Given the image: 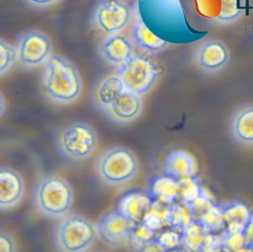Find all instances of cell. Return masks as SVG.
I'll use <instances>...</instances> for the list:
<instances>
[{"instance_id":"35","label":"cell","mask_w":253,"mask_h":252,"mask_svg":"<svg viewBox=\"0 0 253 252\" xmlns=\"http://www.w3.org/2000/svg\"><path fill=\"white\" fill-rule=\"evenodd\" d=\"M137 252H165V250L153 240L147 245H145L143 248L138 250Z\"/></svg>"},{"instance_id":"15","label":"cell","mask_w":253,"mask_h":252,"mask_svg":"<svg viewBox=\"0 0 253 252\" xmlns=\"http://www.w3.org/2000/svg\"><path fill=\"white\" fill-rule=\"evenodd\" d=\"M222 233H210L193 220L182 231V246L188 252H211L220 247Z\"/></svg>"},{"instance_id":"39","label":"cell","mask_w":253,"mask_h":252,"mask_svg":"<svg viewBox=\"0 0 253 252\" xmlns=\"http://www.w3.org/2000/svg\"><path fill=\"white\" fill-rule=\"evenodd\" d=\"M211 252H225L221 247H219L218 249H215V250H213V251H211Z\"/></svg>"},{"instance_id":"4","label":"cell","mask_w":253,"mask_h":252,"mask_svg":"<svg viewBox=\"0 0 253 252\" xmlns=\"http://www.w3.org/2000/svg\"><path fill=\"white\" fill-rule=\"evenodd\" d=\"M99 145L96 128L81 119H73L62 125L55 134L57 151L66 159L80 162L88 159Z\"/></svg>"},{"instance_id":"37","label":"cell","mask_w":253,"mask_h":252,"mask_svg":"<svg viewBox=\"0 0 253 252\" xmlns=\"http://www.w3.org/2000/svg\"><path fill=\"white\" fill-rule=\"evenodd\" d=\"M165 252H188V251L183 246H181V247H177V248H174V249L167 250Z\"/></svg>"},{"instance_id":"25","label":"cell","mask_w":253,"mask_h":252,"mask_svg":"<svg viewBox=\"0 0 253 252\" xmlns=\"http://www.w3.org/2000/svg\"><path fill=\"white\" fill-rule=\"evenodd\" d=\"M179 202L188 206L206 189L202 186L197 176H192L179 180Z\"/></svg>"},{"instance_id":"17","label":"cell","mask_w":253,"mask_h":252,"mask_svg":"<svg viewBox=\"0 0 253 252\" xmlns=\"http://www.w3.org/2000/svg\"><path fill=\"white\" fill-rule=\"evenodd\" d=\"M179 180L164 173L152 177L147 185L146 194L152 202L171 206L179 201Z\"/></svg>"},{"instance_id":"38","label":"cell","mask_w":253,"mask_h":252,"mask_svg":"<svg viewBox=\"0 0 253 252\" xmlns=\"http://www.w3.org/2000/svg\"><path fill=\"white\" fill-rule=\"evenodd\" d=\"M238 252H253V247L246 246V247H244L243 249H241V250L238 251Z\"/></svg>"},{"instance_id":"14","label":"cell","mask_w":253,"mask_h":252,"mask_svg":"<svg viewBox=\"0 0 253 252\" xmlns=\"http://www.w3.org/2000/svg\"><path fill=\"white\" fill-rule=\"evenodd\" d=\"M125 90L126 87L117 71L105 73L93 85L92 102L98 109L106 111Z\"/></svg>"},{"instance_id":"31","label":"cell","mask_w":253,"mask_h":252,"mask_svg":"<svg viewBox=\"0 0 253 252\" xmlns=\"http://www.w3.org/2000/svg\"><path fill=\"white\" fill-rule=\"evenodd\" d=\"M214 204H216L214 199L205 190L195 201L188 205L192 212L193 219H195L197 216H199L202 212H204L206 210H208Z\"/></svg>"},{"instance_id":"3","label":"cell","mask_w":253,"mask_h":252,"mask_svg":"<svg viewBox=\"0 0 253 252\" xmlns=\"http://www.w3.org/2000/svg\"><path fill=\"white\" fill-rule=\"evenodd\" d=\"M94 171L104 185L122 187L136 177L139 171V161L129 147L113 144L105 147L96 156Z\"/></svg>"},{"instance_id":"13","label":"cell","mask_w":253,"mask_h":252,"mask_svg":"<svg viewBox=\"0 0 253 252\" xmlns=\"http://www.w3.org/2000/svg\"><path fill=\"white\" fill-rule=\"evenodd\" d=\"M142 110V96L126 89L105 112L114 123L127 125L136 121Z\"/></svg>"},{"instance_id":"24","label":"cell","mask_w":253,"mask_h":252,"mask_svg":"<svg viewBox=\"0 0 253 252\" xmlns=\"http://www.w3.org/2000/svg\"><path fill=\"white\" fill-rule=\"evenodd\" d=\"M244 12V0H220L219 14L212 21L220 25L233 24L243 16Z\"/></svg>"},{"instance_id":"28","label":"cell","mask_w":253,"mask_h":252,"mask_svg":"<svg viewBox=\"0 0 253 252\" xmlns=\"http://www.w3.org/2000/svg\"><path fill=\"white\" fill-rule=\"evenodd\" d=\"M154 241L165 251L182 246V230L167 226L156 232Z\"/></svg>"},{"instance_id":"21","label":"cell","mask_w":253,"mask_h":252,"mask_svg":"<svg viewBox=\"0 0 253 252\" xmlns=\"http://www.w3.org/2000/svg\"><path fill=\"white\" fill-rule=\"evenodd\" d=\"M166 173L177 180L196 176L197 165L193 156L184 150H175L165 160Z\"/></svg>"},{"instance_id":"29","label":"cell","mask_w":253,"mask_h":252,"mask_svg":"<svg viewBox=\"0 0 253 252\" xmlns=\"http://www.w3.org/2000/svg\"><path fill=\"white\" fill-rule=\"evenodd\" d=\"M16 63L14 45L0 38V76L6 74Z\"/></svg>"},{"instance_id":"26","label":"cell","mask_w":253,"mask_h":252,"mask_svg":"<svg viewBox=\"0 0 253 252\" xmlns=\"http://www.w3.org/2000/svg\"><path fill=\"white\" fill-rule=\"evenodd\" d=\"M193 220L192 212L187 205L177 202L169 206V226L183 231Z\"/></svg>"},{"instance_id":"16","label":"cell","mask_w":253,"mask_h":252,"mask_svg":"<svg viewBox=\"0 0 253 252\" xmlns=\"http://www.w3.org/2000/svg\"><path fill=\"white\" fill-rule=\"evenodd\" d=\"M228 129L235 142L253 145V104L241 105L232 112Z\"/></svg>"},{"instance_id":"7","label":"cell","mask_w":253,"mask_h":252,"mask_svg":"<svg viewBox=\"0 0 253 252\" xmlns=\"http://www.w3.org/2000/svg\"><path fill=\"white\" fill-rule=\"evenodd\" d=\"M131 7L125 0H99L90 14L92 29L104 36L121 34L130 23Z\"/></svg>"},{"instance_id":"23","label":"cell","mask_w":253,"mask_h":252,"mask_svg":"<svg viewBox=\"0 0 253 252\" xmlns=\"http://www.w3.org/2000/svg\"><path fill=\"white\" fill-rule=\"evenodd\" d=\"M142 223L155 232L169 226V206L158 202H152L143 217Z\"/></svg>"},{"instance_id":"5","label":"cell","mask_w":253,"mask_h":252,"mask_svg":"<svg viewBox=\"0 0 253 252\" xmlns=\"http://www.w3.org/2000/svg\"><path fill=\"white\" fill-rule=\"evenodd\" d=\"M98 236V226L77 213L60 217L53 228V241L58 252H86Z\"/></svg>"},{"instance_id":"10","label":"cell","mask_w":253,"mask_h":252,"mask_svg":"<svg viewBox=\"0 0 253 252\" xmlns=\"http://www.w3.org/2000/svg\"><path fill=\"white\" fill-rule=\"evenodd\" d=\"M136 223L128 219L120 210L105 214L98 226V234L102 240L111 245H122L127 242L130 231Z\"/></svg>"},{"instance_id":"36","label":"cell","mask_w":253,"mask_h":252,"mask_svg":"<svg viewBox=\"0 0 253 252\" xmlns=\"http://www.w3.org/2000/svg\"><path fill=\"white\" fill-rule=\"evenodd\" d=\"M5 110H6V101L3 94L0 91V118L4 115Z\"/></svg>"},{"instance_id":"6","label":"cell","mask_w":253,"mask_h":252,"mask_svg":"<svg viewBox=\"0 0 253 252\" xmlns=\"http://www.w3.org/2000/svg\"><path fill=\"white\" fill-rule=\"evenodd\" d=\"M16 63L18 66L35 69L44 65L52 56V41L44 32L38 29H28L16 39Z\"/></svg>"},{"instance_id":"22","label":"cell","mask_w":253,"mask_h":252,"mask_svg":"<svg viewBox=\"0 0 253 252\" xmlns=\"http://www.w3.org/2000/svg\"><path fill=\"white\" fill-rule=\"evenodd\" d=\"M206 231L212 234L222 233L225 229V220L219 204H214L195 219Z\"/></svg>"},{"instance_id":"12","label":"cell","mask_w":253,"mask_h":252,"mask_svg":"<svg viewBox=\"0 0 253 252\" xmlns=\"http://www.w3.org/2000/svg\"><path fill=\"white\" fill-rule=\"evenodd\" d=\"M97 49L99 56L107 64L117 68L126 64L134 54L130 40L121 34L105 37Z\"/></svg>"},{"instance_id":"27","label":"cell","mask_w":253,"mask_h":252,"mask_svg":"<svg viewBox=\"0 0 253 252\" xmlns=\"http://www.w3.org/2000/svg\"><path fill=\"white\" fill-rule=\"evenodd\" d=\"M155 234L156 232L154 230L150 229L144 223L139 222L133 226L132 230L130 231L127 242L129 243L130 247L137 252L145 245L153 241Z\"/></svg>"},{"instance_id":"1","label":"cell","mask_w":253,"mask_h":252,"mask_svg":"<svg viewBox=\"0 0 253 252\" xmlns=\"http://www.w3.org/2000/svg\"><path fill=\"white\" fill-rule=\"evenodd\" d=\"M40 89L47 101L68 105L80 97L83 82L77 66L71 60L59 54H52L42 72Z\"/></svg>"},{"instance_id":"33","label":"cell","mask_w":253,"mask_h":252,"mask_svg":"<svg viewBox=\"0 0 253 252\" xmlns=\"http://www.w3.org/2000/svg\"><path fill=\"white\" fill-rule=\"evenodd\" d=\"M22 1L29 8H32L35 10H42L54 5L59 0H22Z\"/></svg>"},{"instance_id":"11","label":"cell","mask_w":253,"mask_h":252,"mask_svg":"<svg viewBox=\"0 0 253 252\" xmlns=\"http://www.w3.org/2000/svg\"><path fill=\"white\" fill-rule=\"evenodd\" d=\"M26 183L22 174L9 165H0V210H10L23 200Z\"/></svg>"},{"instance_id":"40","label":"cell","mask_w":253,"mask_h":252,"mask_svg":"<svg viewBox=\"0 0 253 252\" xmlns=\"http://www.w3.org/2000/svg\"><path fill=\"white\" fill-rule=\"evenodd\" d=\"M99 252H103V251H99Z\"/></svg>"},{"instance_id":"18","label":"cell","mask_w":253,"mask_h":252,"mask_svg":"<svg viewBox=\"0 0 253 252\" xmlns=\"http://www.w3.org/2000/svg\"><path fill=\"white\" fill-rule=\"evenodd\" d=\"M131 38L133 42L145 52L158 54L169 47V42L152 33L140 17H136L132 29Z\"/></svg>"},{"instance_id":"30","label":"cell","mask_w":253,"mask_h":252,"mask_svg":"<svg viewBox=\"0 0 253 252\" xmlns=\"http://www.w3.org/2000/svg\"><path fill=\"white\" fill-rule=\"evenodd\" d=\"M246 240L243 231L238 232H224L221 236L220 247L225 252H238L246 247Z\"/></svg>"},{"instance_id":"2","label":"cell","mask_w":253,"mask_h":252,"mask_svg":"<svg viewBox=\"0 0 253 252\" xmlns=\"http://www.w3.org/2000/svg\"><path fill=\"white\" fill-rule=\"evenodd\" d=\"M32 201L41 214L59 219L69 212L74 202V192L64 177L47 173L39 177L35 183Z\"/></svg>"},{"instance_id":"8","label":"cell","mask_w":253,"mask_h":252,"mask_svg":"<svg viewBox=\"0 0 253 252\" xmlns=\"http://www.w3.org/2000/svg\"><path fill=\"white\" fill-rule=\"evenodd\" d=\"M117 73L126 89L142 96L154 87L159 68L149 56L134 53L126 64L117 68Z\"/></svg>"},{"instance_id":"32","label":"cell","mask_w":253,"mask_h":252,"mask_svg":"<svg viewBox=\"0 0 253 252\" xmlns=\"http://www.w3.org/2000/svg\"><path fill=\"white\" fill-rule=\"evenodd\" d=\"M0 252H17V242L14 235L4 229H0Z\"/></svg>"},{"instance_id":"9","label":"cell","mask_w":253,"mask_h":252,"mask_svg":"<svg viewBox=\"0 0 253 252\" xmlns=\"http://www.w3.org/2000/svg\"><path fill=\"white\" fill-rule=\"evenodd\" d=\"M230 50L221 40L203 41L193 52V60L197 68L206 74H214L223 70L230 62Z\"/></svg>"},{"instance_id":"34","label":"cell","mask_w":253,"mask_h":252,"mask_svg":"<svg viewBox=\"0 0 253 252\" xmlns=\"http://www.w3.org/2000/svg\"><path fill=\"white\" fill-rule=\"evenodd\" d=\"M243 233L245 236L246 245L249 247H253V214L249 219L248 223L246 224Z\"/></svg>"},{"instance_id":"20","label":"cell","mask_w":253,"mask_h":252,"mask_svg":"<svg viewBox=\"0 0 253 252\" xmlns=\"http://www.w3.org/2000/svg\"><path fill=\"white\" fill-rule=\"evenodd\" d=\"M152 204L146 193L131 192L126 194L120 203L119 210L128 219L135 223L142 222L143 217Z\"/></svg>"},{"instance_id":"19","label":"cell","mask_w":253,"mask_h":252,"mask_svg":"<svg viewBox=\"0 0 253 252\" xmlns=\"http://www.w3.org/2000/svg\"><path fill=\"white\" fill-rule=\"evenodd\" d=\"M225 220L224 232L244 231L246 224L252 216L250 208L239 201H232L220 205Z\"/></svg>"}]
</instances>
